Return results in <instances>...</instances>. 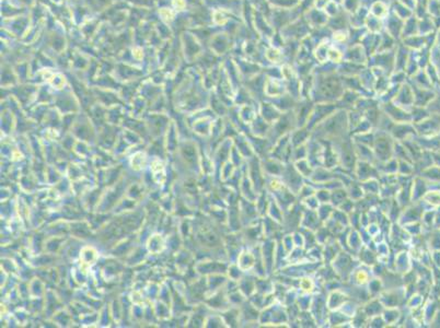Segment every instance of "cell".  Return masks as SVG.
Masks as SVG:
<instances>
[{
    "mask_svg": "<svg viewBox=\"0 0 440 328\" xmlns=\"http://www.w3.org/2000/svg\"><path fill=\"white\" fill-rule=\"evenodd\" d=\"M394 142H396V139L387 133L380 132L379 135H376L372 150H374L377 163L387 162L388 160L394 158Z\"/></svg>",
    "mask_w": 440,
    "mask_h": 328,
    "instance_id": "obj_1",
    "label": "cell"
},
{
    "mask_svg": "<svg viewBox=\"0 0 440 328\" xmlns=\"http://www.w3.org/2000/svg\"><path fill=\"white\" fill-rule=\"evenodd\" d=\"M280 179L284 183V185L287 188H289L296 195H298L301 187L304 185L303 176L296 169L294 162L285 164V169L280 175Z\"/></svg>",
    "mask_w": 440,
    "mask_h": 328,
    "instance_id": "obj_2",
    "label": "cell"
},
{
    "mask_svg": "<svg viewBox=\"0 0 440 328\" xmlns=\"http://www.w3.org/2000/svg\"><path fill=\"white\" fill-rule=\"evenodd\" d=\"M353 263L354 262L352 256L349 255L347 251H342L333 259V262L331 263V266L333 267L334 271L336 272V275H338L339 278L346 280L347 278L351 277L352 272L355 269Z\"/></svg>",
    "mask_w": 440,
    "mask_h": 328,
    "instance_id": "obj_3",
    "label": "cell"
},
{
    "mask_svg": "<svg viewBox=\"0 0 440 328\" xmlns=\"http://www.w3.org/2000/svg\"><path fill=\"white\" fill-rule=\"evenodd\" d=\"M354 174L358 181L365 182L371 178H380V172L375 164L358 160L354 169Z\"/></svg>",
    "mask_w": 440,
    "mask_h": 328,
    "instance_id": "obj_4",
    "label": "cell"
},
{
    "mask_svg": "<svg viewBox=\"0 0 440 328\" xmlns=\"http://www.w3.org/2000/svg\"><path fill=\"white\" fill-rule=\"evenodd\" d=\"M277 243L274 239H271V237H265L264 243L261 247V254H262V258L263 262L265 265V268H266L267 275H269L272 271H274L275 269V255H276V245Z\"/></svg>",
    "mask_w": 440,
    "mask_h": 328,
    "instance_id": "obj_5",
    "label": "cell"
},
{
    "mask_svg": "<svg viewBox=\"0 0 440 328\" xmlns=\"http://www.w3.org/2000/svg\"><path fill=\"white\" fill-rule=\"evenodd\" d=\"M403 298H405V289L402 290L400 288L382 291L379 295V300L384 308H399Z\"/></svg>",
    "mask_w": 440,
    "mask_h": 328,
    "instance_id": "obj_6",
    "label": "cell"
},
{
    "mask_svg": "<svg viewBox=\"0 0 440 328\" xmlns=\"http://www.w3.org/2000/svg\"><path fill=\"white\" fill-rule=\"evenodd\" d=\"M321 226H323V222L321 221L320 218H319L317 210L307 209L303 207L300 228L309 229V230H312L316 232Z\"/></svg>",
    "mask_w": 440,
    "mask_h": 328,
    "instance_id": "obj_7",
    "label": "cell"
},
{
    "mask_svg": "<svg viewBox=\"0 0 440 328\" xmlns=\"http://www.w3.org/2000/svg\"><path fill=\"white\" fill-rule=\"evenodd\" d=\"M349 300V295L345 292H342L339 289L333 290L330 292L329 296L326 298V304L327 308L331 311H335V309H340L343 307L344 303Z\"/></svg>",
    "mask_w": 440,
    "mask_h": 328,
    "instance_id": "obj_8",
    "label": "cell"
},
{
    "mask_svg": "<svg viewBox=\"0 0 440 328\" xmlns=\"http://www.w3.org/2000/svg\"><path fill=\"white\" fill-rule=\"evenodd\" d=\"M310 139H311V130H309L306 126L297 127V129H295L290 133V141L293 147L306 145Z\"/></svg>",
    "mask_w": 440,
    "mask_h": 328,
    "instance_id": "obj_9",
    "label": "cell"
},
{
    "mask_svg": "<svg viewBox=\"0 0 440 328\" xmlns=\"http://www.w3.org/2000/svg\"><path fill=\"white\" fill-rule=\"evenodd\" d=\"M362 309L370 318L372 316L381 315L384 309V307H383V304L381 303L379 298H374V299L370 298V300H368L366 304L363 305Z\"/></svg>",
    "mask_w": 440,
    "mask_h": 328,
    "instance_id": "obj_10",
    "label": "cell"
},
{
    "mask_svg": "<svg viewBox=\"0 0 440 328\" xmlns=\"http://www.w3.org/2000/svg\"><path fill=\"white\" fill-rule=\"evenodd\" d=\"M405 251H400L394 259V270L398 273H406L410 271V259Z\"/></svg>",
    "mask_w": 440,
    "mask_h": 328,
    "instance_id": "obj_11",
    "label": "cell"
},
{
    "mask_svg": "<svg viewBox=\"0 0 440 328\" xmlns=\"http://www.w3.org/2000/svg\"><path fill=\"white\" fill-rule=\"evenodd\" d=\"M358 254L359 260L362 262L363 265H367L369 267H372L375 264L379 262L378 254H375V251H372L369 247H367V245H362L360 251H358Z\"/></svg>",
    "mask_w": 440,
    "mask_h": 328,
    "instance_id": "obj_12",
    "label": "cell"
},
{
    "mask_svg": "<svg viewBox=\"0 0 440 328\" xmlns=\"http://www.w3.org/2000/svg\"><path fill=\"white\" fill-rule=\"evenodd\" d=\"M347 198H349V197H348L346 188L339 187V188H335V190H333V191H331V201H330V203L333 205L335 208H338V207L340 204H343L344 201L346 200Z\"/></svg>",
    "mask_w": 440,
    "mask_h": 328,
    "instance_id": "obj_13",
    "label": "cell"
},
{
    "mask_svg": "<svg viewBox=\"0 0 440 328\" xmlns=\"http://www.w3.org/2000/svg\"><path fill=\"white\" fill-rule=\"evenodd\" d=\"M296 169L298 170V172L302 175L303 177L306 178H311L314 168L311 165V163L309 162L308 159H302V160H298L294 162Z\"/></svg>",
    "mask_w": 440,
    "mask_h": 328,
    "instance_id": "obj_14",
    "label": "cell"
},
{
    "mask_svg": "<svg viewBox=\"0 0 440 328\" xmlns=\"http://www.w3.org/2000/svg\"><path fill=\"white\" fill-rule=\"evenodd\" d=\"M382 317L387 325L397 324L399 318L401 317V312L398 308H384L382 312Z\"/></svg>",
    "mask_w": 440,
    "mask_h": 328,
    "instance_id": "obj_15",
    "label": "cell"
},
{
    "mask_svg": "<svg viewBox=\"0 0 440 328\" xmlns=\"http://www.w3.org/2000/svg\"><path fill=\"white\" fill-rule=\"evenodd\" d=\"M255 260H257V255L253 254L252 251H246L244 253H242L239 256V265L241 269H251L254 267Z\"/></svg>",
    "mask_w": 440,
    "mask_h": 328,
    "instance_id": "obj_16",
    "label": "cell"
},
{
    "mask_svg": "<svg viewBox=\"0 0 440 328\" xmlns=\"http://www.w3.org/2000/svg\"><path fill=\"white\" fill-rule=\"evenodd\" d=\"M335 210V207L332 205L331 203H325V204H321L319 206V208L317 210L319 218H320L321 221L324 223L326 220H329L332 214H333Z\"/></svg>",
    "mask_w": 440,
    "mask_h": 328,
    "instance_id": "obj_17",
    "label": "cell"
},
{
    "mask_svg": "<svg viewBox=\"0 0 440 328\" xmlns=\"http://www.w3.org/2000/svg\"><path fill=\"white\" fill-rule=\"evenodd\" d=\"M352 278H354V284L356 286H362L369 282V275L366 270L363 269H354V271L351 275Z\"/></svg>",
    "mask_w": 440,
    "mask_h": 328,
    "instance_id": "obj_18",
    "label": "cell"
},
{
    "mask_svg": "<svg viewBox=\"0 0 440 328\" xmlns=\"http://www.w3.org/2000/svg\"><path fill=\"white\" fill-rule=\"evenodd\" d=\"M414 166H413L411 161L406 160H399V169L398 174L404 175V176H411L412 173L414 172Z\"/></svg>",
    "mask_w": 440,
    "mask_h": 328,
    "instance_id": "obj_19",
    "label": "cell"
},
{
    "mask_svg": "<svg viewBox=\"0 0 440 328\" xmlns=\"http://www.w3.org/2000/svg\"><path fill=\"white\" fill-rule=\"evenodd\" d=\"M383 289V285L381 279H378V278H375V279H370L369 282H368V291H369L370 296H374L377 294H380L382 292Z\"/></svg>",
    "mask_w": 440,
    "mask_h": 328,
    "instance_id": "obj_20",
    "label": "cell"
}]
</instances>
